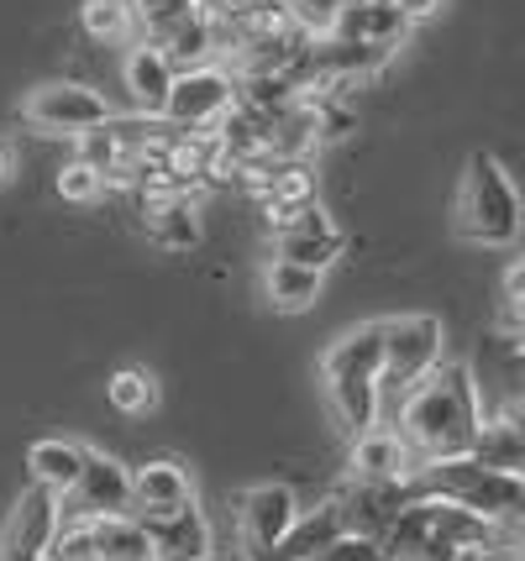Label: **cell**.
<instances>
[{
  "mask_svg": "<svg viewBox=\"0 0 525 561\" xmlns=\"http://www.w3.org/2000/svg\"><path fill=\"white\" fill-rule=\"evenodd\" d=\"M300 499L284 483H252L242 499H237V540H242V557L263 561L269 551H278L289 530L300 525Z\"/></svg>",
  "mask_w": 525,
  "mask_h": 561,
  "instance_id": "8",
  "label": "cell"
},
{
  "mask_svg": "<svg viewBox=\"0 0 525 561\" xmlns=\"http://www.w3.org/2000/svg\"><path fill=\"white\" fill-rule=\"evenodd\" d=\"M53 184H58V195L69 199V205H95V199L111 190V184H105V173L95 169V163H84V158H69V163L58 169Z\"/></svg>",
  "mask_w": 525,
  "mask_h": 561,
  "instance_id": "28",
  "label": "cell"
},
{
  "mask_svg": "<svg viewBox=\"0 0 525 561\" xmlns=\"http://www.w3.org/2000/svg\"><path fill=\"white\" fill-rule=\"evenodd\" d=\"M242 105V79L226 69H190L179 73L174 100H169V122L179 131H195V137H221L226 116Z\"/></svg>",
  "mask_w": 525,
  "mask_h": 561,
  "instance_id": "7",
  "label": "cell"
},
{
  "mask_svg": "<svg viewBox=\"0 0 525 561\" xmlns=\"http://www.w3.org/2000/svg\"><path fill=\"white\" fill-rule=\"evenodd\" d=\"M321 389L347 440L384 425V320L352 325L347 336L326 346Z\"/></svg>",
  "mask_w": 525,
  "mask_h": 561,
  "instance_id": "2",
  "label": "cell"
},
{
  "mask_svg": "<svg viewBox=\"0 0 525 561\" xmlns=\"http://www.w3.org/2000/svg\"><path fill=\"white\" fill-rule=\"evenodd\" d=\"M336 37L363 43V48H400L410 37V22H404V11L395 0H357V5H342Z\"/></svg>",
  "mask_w": 525,
  "mask_h": 561,
  "instance_id": "17",
  "label": "cell"
},
{
  "mask_svg": "<svg viewBox=\"0 0 525 561\" xmlns=\"http://www.w3.org/2000/svg\"><path fill=\"white\" fill-rule=\"evenodd\" d=\"M132 493H137V519H163V514L195 504V478L174 457H152V462L132 467Z\"/></svg>",
  "mask_w": 525,
  "mask_h": 561,
  "instance_id": "13",
  "label": "cell"
},
{
  "mask_svg": "<svg viewBox=\"0 0 525 561\" xmlns=\"http://www.w3.org/2000/svg\"><path fill=\"white\" fill-rule=\"evenodd\" d=\"M415 499H442L457 510H473L494 525H525V478L483 467L478 457H452V462H431L410 478Z\"/></svg>",
  "mask_w": 525,
  "mask_h": 561,
  "instance_id": "3",
  "label": "cell"
},
{
  "mask_svg": "<svg viewBox=\"0 0 525 561\" xmlns=\"http://www.w3.org/2000/svg\"><path fill=\"white\" fill-rule=\"evenodd\" d=\"M347 467H352V478H374V483H410L421 472L415 451L404 446V436L395 425H378V431L352 440Z\"/></svg>",
  "mask_w": 525,
  "mask_h": 561,
  "instance_id": "14",
  "label": "cell"
},
{
  "mask_svg": "<svg viewBox=\"0 0 525 561\" xmlns=\"http://www.w3.org/2000/svg\"><path fill=\"white\" fill-rule=\"evenodd\" d=\"M310 199H316V173H310V158H305V163H278L274 184H269V195L258 199V205H284V210H295V205H310Z\"/></svg>",
  "mask_w": 525,
  "mask_h": 561,
  "instance_id": "26",
  "label": "cell"
},
{
  "mask_svg": "<svg viewBox=\"0 0 525 561\" xmlns=\"http://www.w3.org/2000/svg\"><path fill=\"white\" fill-rule=\"evenodd\" d=\"M48 561H101V540H95V519H69L58 525L48 546Z\"/></svg>",
  "mask_w": 525,
  "mask_h": 561,
  "instance_id": "27",
  "label": "cell"
},
{
  "mask_svg": "<svg viewBox=\"0 0 525 561\" xmlns=\"http://www.w3.org/2000/svg\"><path fill=\"white\" fill-rule=\"evenodd\" d=\"M336 499L347 510V536H368V540H384L400 525V514L415 504L410 483H374V478H347L336 489Z\"/></svg>",
  "mask_w": 525,
  "mask_h": 561,
  "instance_id": "11",
  "label": "cell"
},
{
  "mask_svg": "<svg viewBox=\"0 0 525 561\" xmlns=\"http://www.w3.org/2000/svg\"><path fill=\"white\" fill-rule=\"evenodd\" d=\"M11 179V147H0V184Z\"/></svg>",
  "mask_w": 525,
  "mask_h": 561,
  "instance_id": "32",
  "label": "cell"
},
{
  "mask_svg": "<svg viewBox=\"0 0 525 561\" xmlns=\"http://www.w3.org/2000/svg\"><path fill=\"white\" fill-rule=\"evenodd\" d=\"M321 278H326V273L274 257V263H269V273H263V294H269V305H274V310H284V316H300V310H310V305L321 299Z\"/></svg>",
  "mask_w": 525,
  "mask_h": 561,
  "instance_id": "20",
  "label": "cell"
},
{
  "mask_svg": "<svg viewBox=\"0 0 525 561\" xmlns=\"http://www.w3.org/2000/svg\"><path fill=\"white\" fill-rule=\"evenodd\" d=\"M447 363V325L436 316L384 320V425H400L404 399Z\"/></svg>",
  "mask_w": 525,
  "mask_h": 561,
  "instance_id": "5",
  "label": "cell"
},
{
  "mask_svg": "<svg viewBox=\"0 0 525 561\" xmlns=\"http://www.w3.org/2000/svg\"><path fill=\"white\" fill-rule=\"evenodd\" d=\"M142 231H148V242L163 247V252H195V247H201L195 199H152V205H142Z\"/></svg>",
  "mask_w": 525,
  "mask_h": 561,
  "instance_id": "19",
  "label": "cell"
},
{
  "mask_svg": "<svg viewBox=\"0 0 525 561\" xmlns=\"http://www.w3.org/2000/svg\"><path fill=\"white\" fill-rule=\"evenodd\" d=\"M452 226L457 237L473 247H510L521 237L525 210H521V190L515 179L504 173V163L494 152H473L463 184H457V205H452Z\"/></svg>",
  "mask_w": 525,
  "mask_h": 561,
  "instance_id": "4",
  "label": "cell"
},
{
  "mask_svg": "<svg viewBox=\"0 0 525 561\" xmlns=\"http://www.w3.org/2000/svg\"><path fill=\"white\" fill-rule=\"evenodd\" d=\"M105 399H111V410H122V415L137 420L158 404V378H152L148 367H116V373L105 378Z\"/></svg>",
  "mask_w": 525,
  "mask_h": 561,
  "instance_id": "25",
  "label": "cell"
},
{
  "mask_svg": "<svg viewBox=\"0 0 525 561\" xmlns=\"http://www.w3.org/2000/svg\"><path fill=\"white\" fill-rule=\"evenodd\" d=\"M122 79H126V95H132V111L137 116H169V100H174V84H179V69L174 58L158 48V43H137L126 53L122 64Z\"/></svg>",
  "mask_w": 525,
  "mask_h": 561,
  "instance_id": "12",
  "label": "cell"
},
{
  "mask_svg": "<svg viewBox=\"0 0 525 561\" xmlns=\"http://www.w3.org/2000/svg\"><path fill=\"white\" fill-rule=\"evenodd\" d=\"M69 519H116V514H137V493H132V467L90 451V467L79 478V489L64 499Z\"/></svg>",
  "mask_w": 525,
  "mask_h": 561,
  "instance_id": "10",
  "label": "cell"
},
{
  "mask_svg": "<svg viewBox=\"0 0 525 561\" xmlns=\"http://www.w3.org/2000/svg\"><path fill=\"white\" fill-rule=\"evenodd\" d=\"M342 252H347V237L336 226L331 231H289V237H278V257L284 263H300V268H316V273H326Z\"/></svg>",
  "mask_w": 525,
  "mask_h": 561,
  "instance_id": "24",
  "label": "cell"
},
{
  "mask_svg": "<svg viewBox=\"0 0 525 561\" xmlns=\"http://www.w3.org/2000/svg\"><path fill=\"white\" fill-rule=\"evenodd\" d=\"M75 147H79L75 158H84V163H95L101 173H111V169H116V163L126 158V147H122V137H116V126H111V122L95 126V131H84V137H79Z\"/></svg>",
  "mask_w": 525,
  "mask_h": 561,
  "instance_id": "29",
  "label": "cell"
},
{
  "mask_svg": "<svg viewBox=\"0 0 525 561\" xmlns=\"http://www.w3.org/2000/svg\"><path fill=\"white\" fill-rule=\"evenodd\" d=\"M95 540H101V561H158L152 557V536L137 514H116V519H95Z\"/></svg>",
  "mask_w": 525,
  "mask_h": 561,
  "instance_id": "23",
  "label": "cell"
},
{
  "mask_svg": "<svg viewBox=\"0 0 525 561\" xmlns=\"http://www.w3.org/2000/svg\"><path fill=\"white\" fill-rule=\"evenodd\" d=\"M404 446L415 451V462H452V457H473L478 431H483V393L468 363H442L421 389L404 399L400 425Z\"/></svg>",
  "mask_w": 525,
  "mask_h": 561,
  "instance_id": "1",
  "label": "cell"
},
{
  "mask_svg": "<svg viewBox=\"0 0 525 561\" xmlns=\"http://www.w3.org/2000/svg\"><path fill=\"white\" fill-rule=\"evenodd\" d=\"M137 22H142L137 0H84V5H79L84 37L101 43V48H122V43H132V37H137Z\"/></svg>",
  "mask_w": 525,
  "mask_h": 561,
  "instance_id": "22",
  "label": "cell"
},
{
  "mask_svg": "<svg viewBox=\"0 0 525 561\" xmlns=\"http://www.w3.org/2000/svg\"><path fill=\"white\" fill-rule=\"evenodd\" d=\"M22 122L32 126V131H43V137H75L79 142L84 131L116 122V111H111V100H105L95 84L48 79V84H37V90L22 100Z\"/></svg>",
  "mask_w": 525,
  "mask_h": 561,
  "instance_id": "6",
  "label": "cell"
},
{
  "mask_svg": "<svg viewBox=\"0 0 525 561\" xmlns=\"http://www.w3.org/2000/svg\"><path fill=\"white\" fill-rule=\"evenodd\" d=\"M342 536H347V510H342V499L331 493V499H321L316 510H305L300 525L289 530V540H284L278 551H269L263 561H316L321 551H331Z\"/></svg>",
  "mask_w": 525,
  "mask_h": 561,
  "instance_id": "16",
  "label": "cell"
},
{
  "mask_svg": "<svg viewBox=\"0 0 525 561\" xmlns=\"http://www.w3.org/2000/svg\"><path fill=\"white\" fill-rule=\"evenodd\" d=\"M395 5H400L404 11V22L415 26V22H425V16H436V11H442V0H395Z\"/></svg>",
  "mask_w": 525,
  "mask_h": 561,
  "instance_id": "31",
  "label": "cell"
},
{
  "mask_svg": "<svg viewBox=\"0 0 525 561\" xmlns=\"http://www.w3.org/2000/svg\"><path fill=\"white\" fill-rule=\"evenodd\" d=\"M473 457L483 467H500V472L525 478V431L515 425V415H510V410H500V415H483V431H478Z\"/></svg>",
  "mask_w": 525,
  "mask_h": 561,
  "instance_id": "21",
  "label": "cell"
},
{
  "mask_svg": "<svg viewBox=\"0 0 525 561\" xmlns=\"http://www.w3.org/2000/svg\"><path fill=\"white\" fill-rule=\"evenodd\" d=\"M64 525V499L53 489H32L16 499V510L5 519V536H0V561H48V546Z\"/></svg>",
  "mask_w": 525,
  "mask_h": 561,
  "instance_id": "9",
  "label": "cell"
},
{
  "mask_svg": "<svg viewBox=\"0 0 525 561\" xmlns=\"http://www.w3.org/2000/svg\"><path fill=\"white\" fill-rule=\"evenodd\" d=\"M26 467H32V483L37 489H53L58 499H69L90 467V451L75 446V440H32L26 446Z\"/></svg>",
  "mask_w": 525,
  "mask_h": 561,
  "instance_id": "18",
  "label": "cell"
},
{
  "mask_svg": "<svg viewBox=\"0 0 525 561\" xmlns=\"http://www.w3.org/2000/svg\"><path fill=\"white\" fill-rule=\"evenodd\" d=\"M316 561H389L384 540H368V536H342L331 551H321Z\"/></svg>",
  "mask_w": 525,
  "mask_h": 561,
  "instance_id": "30",
  "label": "cell"
},
{
  "mask_svg": "<svg viewBox=\"0 0 525 561\" xmlns=\"http://www.w3.org/2000/svg\"><path fill=\"white\" fill-rule=\"evenodd\" d=\"M152 536V557L158 561H210L216 557V530L205 519L201 504L179 514H163V519H142Z\"/></svg>",
  "mask_w": 525,
  "mask_h": 561,
  "instance_id": "15",
  "label": "cell"
}]
</instances>
